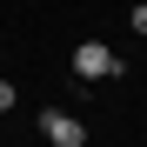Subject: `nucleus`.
<instances>
[{
    "label": "nucleus",
    "mask_w": 147,
    "mask_h": 147,
    "mask_svg": "<svg viewBox=\"0 0 147 147\" xmlns=\"http://www.w3.org/2000/svg\"><path fill=\"white\" fill-rule=\"evenodd\" d=\"M74 74H80V80H120V54L107 40H80L74 47Z\"/></svg>",
    "instance_id": "obj_1"
},
{
    "label": "nucleus",
    "mask_w": 147,
    "mask_h": 147,
    "mask_svg": "<svg viewBox=\"0 0 147 147\" xmlns=\"http://www.w3.org/2000/svg\"><path fill=\"white\" fill-rule=\"evenodd\" d=\"M13 107V80H0V114H7Z\"/></svg>",
    "instance_id": "obj_4"
},
{
    "label": "nucleus",
    "mask_w": 147,
    "mask_h": 147,
    "mask_svg": "<svg viewBox=\"0 0 147 147\" xmlns=\"http://www.w3.org/2000/svg\"><path fill=\"white\" fill-rule=\"evenodd\" d=\"M127 20H134V34H147V0H140V7H134Z\"/></svg>",
    "instance_id": "obj_3"
},
{
    "label": "nucleus",
    "mask_w": 147,
    "mask_h": 147,
    "mask_svg": "<svg viewBox=\"0 0 147 147\" xmlns=\"http://www.w3.org/2000/svg\"><path fill=\"white\" fill-rule=\"evenodd\" d=\"M40 134L54 140V147H87V127H80L67 107H47V114H40Z\"/></svg>",
    "instance_id": "obj_2"
}]
</instances>
